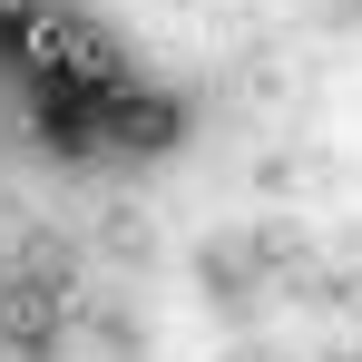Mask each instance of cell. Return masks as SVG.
Listing matches in <instances>:
<instances>
[{
    "label": "cell",
    "instance_id": "1",
    "mask_svg": "<svg viewBox=\"0 0 362 362\" xmlns=\"http://www.w3.org/2000/svg\"><path fill=\"white\" fill-rule=\"evenodd\" d=\"M98 108H108V137H118V147H137V157H147V147H177V127H186L167 98H137V88L98 98Z\"/></svg>",
    "mask_w": 362,
    "mask_h": 362
},
{
    "label": "cell",
    "instance_id": "2",
    "mask_svg": "<svg viewBox=\"0 0 362 362\" xmlns=\"http://www.w3.org/2000/svg\"><path fill=\"white\" fill-rule=\"evenodd\" d=\"M0 333L10 343H49L59 333V284H0Z\"/></svg>",
    "mask_w": 362,
    "mask_h": 362
}]
</instances>
